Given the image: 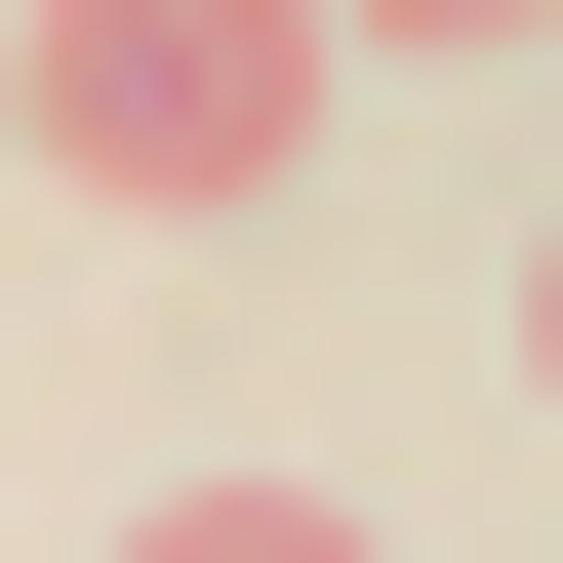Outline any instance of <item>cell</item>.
<instances>
[{
    "instance_id": "obj_3",
    "label": "cell",
    "mask_w": 563,
    "mask_h": 563,
    "mask_svg": "<svg viewBox=\"0 0 563 563\" xmlns=\"http://www.w3.org/2000/svg\"><path fill=\"white\" fill-rule=\"evenodd\" d=\"M322 41H563V0H322Z\"/></svg>"
},
{
    "instance_id": "obj_1",
    "label": "cell",
    "mask_w": 563,
    "mask_h": 563,
    "mask_svg": "<svg viewBox=\"0 0 563 563\" xmlns=\"http://www.w3.org/2000/svg\"><path fill=\"white\" fill-rule=\"evenodd\" d=\"M0 162L41 201H322V0H41V41H0Z\"/></svg>"
},
{
    "instance_id": "obj_4",
    "label": "cell",
    "mask_w": 563,
    "mask_h": 563,
    "mask_svg": "<svg viewBox=\"0 0 563 563\" xmlns=\"http://www.w3.org/2000/svg\"><path fill=\"white\" fill-rule=\"evenodd\" d=\"M523 363H563V242H523Z\"/></svg>"
},
{
    "instance_id": "obj_2",
    "label": "cell",
    "mask_w": 563,
    "mask_h": 563,
    "mask_svg": "<svg viewBox=\"0 0 563 563\" xmlns=\"http://www.w3.org/2000/svg\"><path fill=\"white\" fill-rule=\"evenodd\" d=\"M121 563H402V523H363V483H162Z\"/></svg>"
}]
</instances>
